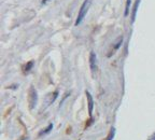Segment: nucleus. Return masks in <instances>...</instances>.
I'll return each mask as SVG.
<instances>
[{
    "instance_id": "nucleus-11",
    "label": "nucleus",
    "mask_w": 155,
    "mask_h": 140,
    "mask_svg": "<svg viewBox=\"0 0 155 140\" xmlns=\"http://www.w3.org/2000/svg\"><path fill=\"white\" fill-rule=\"evenodd\" d=\"M147 140H155V132H153V134L151 135V137H150Z\"/></svg>"
},
{
    "instance_id": "nucleus-10",
    "label": "nucleus",
    "mask_w": 155,
    "mask_h": 140,
    "mask_svg": "<svg viewBox=\"0 0 155 140\" xmlns=\"http://www.w3.org/2000/svg\"><path fill=\"white\" fill-rule=\"evenodd\" d=\"M31 67H32V61H29V63L27 64V66H26V70H30Z\"/></svg>"
},
{
    "instance_id": "nucleus-12",
    "label": "nucleus",
    "mask_w": 155,
    "mask_h": 140,
    "mask_svg": "<svg viewBox=\"0 0 155 140\" xmlns=\"http://www.w3.org/2000/svg\"><path fill=\"white\" fill-rule=\"evenodd\" d=\"M48 1H49V0H43V1H42V2H43V3H46V2H48Z\"/></svg>"
},
{
    "instance_id": "nucleus-7",
    "label": "nucleus",
    "mask_w": 155,
    "mask_h": 140,
    "mask_svg": "<svg viewBox=\"0 0 155 140\" xmlns=\"http://www.w3.org/2000/svg\"><path fill=\"white\" fill-rule=\"evenodd\" d=\"M52 127H53V124H50V125H49V127H48V128H46V129H44V130H42V132H40V134H39V136H42V135H44V134H48V132H49L50 130L52 129Z\"/></svg>"
},
{
    "instance_id": "nucleus-9",
    "label": "nucleus",
    "mask_w": 155,
    "mask_h": 140,
    "mask_svg": "<svg viewBox=\"0 0 155 140\" xmlns=\"http://www.w3.org/2000/svg\"><path fill=\"white\" fill-rule=\"evenodd\" d=\"M121 43H122V38L120 39V40H118V42H117L116 44L114 46V51H115V50H116V49H118V48H120V46H121Z\"/></svg>"
},
{
    "instance_id": "nucleus-5",
    "label": "nucleus",
    "mask_w": 155,
    "mask_h": 140,
    "mask_svg": "<svg viewBox=\"0 0 155 140\" xmlns=\"http://www.w3.org/2000/svg\"><path fill=\"white\" fill-rule=\"evenodd\" d=\"M140 1L141 0H136V2L134 4V7H132V23L135 22V19H136V14H137V11H138V7H139L140 4Z\"/></svg>"
},
{
    "instance_id": "nucleus-6",
    "label": "nucleus",
    "mask_w": 155,
    "mask_h": 140,
    "mask_svg": "<svg viewBox=\"0 0 155 140\" xmlns=\"http://www.w3.org/2000/svg\"><path fill=\"white\" fill-rule=\"evenodd\" d=\"M130 0H126V8H125V16L128 15V12H129V8H130Z\"/></svg>"
},
{
    "instance_id": "nucleus-8",
    "label": "nucleus",
    "mask_w": 155,
    "mask_h": 140,
    "mask_svg": "<svg viewBox=\"0 0 155 140\" xmlns=\"http://www.w3.org/2000/svg\"><path fill=\"white\" fill-rule=\"evenodd\" d=\"M114 135H115V128H114V127H112V128H111V130H110L109 137H108V139H107V140H112V139H113Z\"/></svg>"
},
{
    "instance_id": "nucleus-13",
    "label": "nucleus",
    "mask_w": 155,
    "mask_h": 140,
    "mask_svg": "<svg viewBox=\"0 0 155 140\" xmlns=\"http://www.w3.org/2000/svg\"><path fill=\"white\" fill-rule=\"evenodd\" d=\"M23 140H27V139H26V138H25V139H23Z\"/></svg>"
},
{
    "instance_id": "nucleus-2",
    "label": "nucleus",
    "mask_w": 155,
    "mask_h": 140,
    "mask_svg": "<svg viewBox=\"0 0 155 140\" xmlns=\"http://www.w3.org/2000/svg\"><path fill=\"white\" fill-rule=\"evenodd\" d=\"M37 100H38V94L34 90V86L30 87V91H29V105H30V108L34 109L36 103H37Z\"/></svg>"
},
{
    "instance_id": "nucleus-3",
    "label": "nucleus",
    "mask_w": 155,
    "mask_h": 140,
    "mask_svg": "<svg viewBox=\"0 0 155 140\" xmlns=\"http://www.w3.org/2000/svg\"><path fill=\"white\" fill-rule=\"evenodd\" d=\"M86 97H87V106H88V113H90V117H92L93 108H94V100H93V97H92L91 93L88 91H86Z\"/></svg>"
},
{
    "instance_id": "nucleus-1",
    "label": "nucleus",
    "mask_w": 155,
    "mask_h": 140,
    "mask_svg": "<svg viewBox=\"0 0 155 140\" xmlns=\"http://www.w3.org/2000/svg\"><path fill=\"white\" fill-rule=\"evenodd\" d=\"M91 3H92V0H84V2L82 3L81 8H80L79 15L76 17V26H78L79 24H81V22L83 21V19L85 17V15H86V13L88 12V9L91 7Z\"/></svg>"
},
{
    "instance_id": "nucleus-4",
    "label": "nucleus",
    "mask_w": 155,
    "mask_h": 140,
    "mask_svg": "<svg viewBox=\"0 0 155 140\" xmlns=\"http://www.w3.org/2000/svg\"><path fill=\"white\" fill-rule=\"evenodd\" d=\"M90 66H91L92 71L94 72L96 70V67H97V58H96V55H95L94 52H91V56H90Z\"/></svg>"
}]
</instances>
